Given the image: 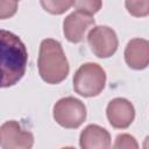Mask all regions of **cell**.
I'll use <instances>...</instances> for the list:
<instances>
[{
  "label": "cell",
  "mask_w": 149,
  "mask_h": 149,
  "mask_svg": "<svg viewBox=\"0 0 149 149\" xmlns=\"http://www.w3.org/2000/svg\"><path fill=\"white\" fill-rule=\"evenodd\" d=\"M28 51L21 38L0 29V88L15 85L24 74Z\"/></svg>",
  "instance_id": "6da1fadb"
},
{
  "label": "cell",
  "mask_w": 149,
  "mask_h": 149,
  "mask_svg": "<svg viewBox=\"0 0 149 149\" xmlns=\"http://www.w3.org/2000/svg\"><path fill=\"white\" fill-rule=\"evenodd\" d=\"M37 65L41 78L48 84L62 83L70 71L61 43L52 38H45L41 42Z\"/></svg>",
  "instance_id": "7a4b0ae2"
},
{
  "label": "cell",
  "mask_w": 149,
  "mask_h": 149,
  "mask_svg": "<svg viewBox=\"0 0 149 149\" xmlns=\"http://www.w3.org/2000/svg\"><path fill=\"white\" fill-rule=\"evenodd\" d=\"M106 72L97 63H85L73 76V88L81 97H95L105 87Z\"/></svg>",
  "instance_id": "3957f363"
},
{
  "label": "cell",
  "mask_w": 149,
  "mask_h": 149,
  "mask_svg": "<svg viewBox=\"0 0 149 149\" xmlns=\"http://www.w3.org/2000/svg\"><path fill=\"white\" fill-rule=\"evenodd\" d=\"M54 119L64 128H78L86 119V107L77 98H62L54 106Z\"/></svg>",
  "instance_id": "277c9868"
},
{
  "label": "cell",
  "mask_w": 149,
  "mask_h": 149,
  "mask_svg": "<svg viewBox=\"0 0 149 149\" xmlns=\"http://www.w3.org/2000/svg\"><path fill=\"white\" fill-rule=\"evenodd\" d=\"M87 42L92 52L99 58L113 56L118 49V36L115 31L107 26H97L87 35Z\"/></svg>",
  "instance_id": "5b68a950"
},
{
  "label": "cell",
  "mask_w": 149,
  "mask_h": 149,
  "mask_svg": "<svg viewBox=\"0 0 149 149\" xmlns=\"http://www.w3.org/2000/svg\"><path fill=\"white\" fill-rule=\"evenodd\" d=\"M34 135L23 130L15 120L6 121L0 127V146L2 149H31Z\"/></svg>",
  "instance_id": "8992f818"
},
{
  "label": "cell",
  "mask_w": 149,
  "mask_h": 149,
  "mask_svg": "<svg viewBox=\"0 0 149 149\" xmlns=\"http://www.w3.org/2000/svg\"><path fill=\"white\" fill-rule=\"evenodd\" d=\"M106 115L112 127L125 129L129 127L134 121L135 109L129 100L125 98H115L108 102Z\"/></svg>",
  "instance_id": "52a82bcc"
},
{
  "label": "cell",
  "mask_w": 149,
  "mask_h": 149,
  "mask_svg": "<svg viewBox=\"0 0 149 149\" xmlns=\"http://www.w3.org/2000/svg\"><path fill=\"white\" fill-rule=\"evenodd\" d=\"M94 24V19L81 12L74 10L63 21V33L68 41L79 43L83 41L86 30Z\"/></svg>",
  "instance_id": "ba28073f"
},
{
  "label": "cell",
  "mask_w": 149,
  "mask_h": 149,
  "mask_svg": "<svg viewBox=\"0 0 149 149\" xmlns=\"http://www.w3.org/2000/svg\"><path fill=\"white\" fill-rule=\"evenodd\" d=\"M125 61L134 70H143L149 64V42L144 38L130 40L125 49Z\"/></svg>",
  "instance_id": "9c48e42d"
},
{
  "label": "cell",
  "mask_w": 149,
  "mask_h": 149,
  "mask_svg": "<svg viewBox=\"0 0 149 149\" xmlns=\"http://www.w3.org/2000/svg\"><path fill=\"white\" fill-rule=\"evenodd\" d=\"M79 144L81 149H109L111 135L98 125H88L80 133Z\"/></svg>",
  "instance_id": "30bf717a"
},
{
  "label": "cell",
  "mask_w": 149,
  "mask_h": 149,
  "mask_svg": "<svg viewBox=\"0 0 149 149\" xmlns=\"http://www.w3.org/2000/svg\"><path fill=\"white\" fill-rule=\"evenodd\" d=\"M101 6H102L101 1H92V0L73 1V7L76 8V10L81 12L86 15H91V16H93V14L99 12Z\"/></svg>",
  "instance_id": "8fae6325"
},
{
  "label": "cell",
  "mask_w": 149,
  "mask_h": 149,
  "mask_svg": "<svg viewBox=\"0 0 149 149\" xmlns=\"http://www.w3.org/2000/svg\"><path fill=\"white\" fill-rule=\"evenodd\" d=\"M125 6L133 16L141 17L146 16L149 13V1L143 0V1H126Z\"/></svg>",
  "instance_id": "7c38bea8"
},
{
  "label": "cell",
  "mask_w": 149,
  "mask_h": 149,
  "mask_svg": "<svg viewBox=\"0 0 149 149\" xmlns=\"http://www.w3.org/2000/svg\"><path fill=\"white\" fill-rule=\"evenodd\" d=\"M112 149H139V143L133 135L123 133L115 137Z\"/></svg>",
  "instance_id": "4fadbf2b"
},
{
  "label": "cell",
  "mask_w": 149,
  "mask_h": 149,
  "mask_svg": "<svg viewBox=\"0 0 149 149\" xmlns=\"http://www.w3.org/2000/svg\"><path fill=\"white\" fill-rule=\"evenodd\" d=\"M41 6L44 10L51 14H63L71 6H73V1H41Z\"/></svg>",
  "instance_id": "5bb4252c"
},
{
  "label": "cell",
  "mask_w": 149,
  "mask_h": 149,
  "mask_svg": "<svg viewBox=\"0 0 149 149\" xmlns=\"http://www.w3.org/2000/svg\"><path fill=\"white\" fill-rule=\"evenodd\" d=\"M17 10L16 1H5L0 0V20L12 17Z\"/></svg>",
  "instance_id": "9a60e30c"
},
{
  "label": "cell",
  "mask_w": 149,
  "mask_h": 149,
  "mask_svg": "<svg viewBox=\"0 0 149 149\" xmlns=\"http://www.w3.org/2000/svg\"><path fill=\"white\" fill-rule=\"evenodd\" d=\"M62 149H76V148H73V147H65V148H62Z\"/></svg>",
  "instance_id": "2e32d148"
}]
</instances>
